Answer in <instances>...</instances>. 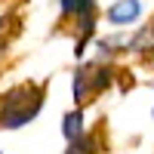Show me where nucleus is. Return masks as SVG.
Segmentation results:
<instances>
[{"mask_svg": "<svg viewBox=\"0 0 154 154\" xmlns=\"http://www.w3.org/2000/svg\"><path fill=\"white\" fill-rule=\"evenodd\" d=\"M43 108V86L19 83L0 96V130H19L31 123Z\"/></svg>", "mask_w": 154, "mask_h": 154, "instance_id": "f257e3e1", "label": "nucleus"}, {"mask_svg": "<svg viewBox=\"0 0 154 154\" xmlns=\"http://www.w3.org/2000/svg\"><path fill=\"white\" fill-rule=\"evenodd\" d=\"M111 68L105 65H86V68H77L74 71V86H71V93H74V105L77 108H83L93 96H99L102 89H105L111 83Z\"/></svg>", "mask_w": 154, "mask_h": 154, "instance_id": "f03ea898", "label": "nucleus"}, {"mask_svg": "<svg viewBox=\"0 0 154 154\" xmlns=\"http://www.w3.org/2000/svg\"><path fill=\"white\" fill-rule=\"evenodd\" d=\"M139 16H142V3H139V0H117V3L105 12L108 25H117V28H123V25H133Z\"/></svg>", "mask_w": 154, "mask_h": 154, "instance_id": "7ed1b4c3", "label": "nucleus"}, {"mask_svg": "<svg viewBox=\"0 0 154 154\" xmlns=\"http://www.w3.org/2000/svg\"><path fill=\"white\" fill-rule=\"evenodd\" d=\"M62 136L68 139V145L86 136V126H83V108H74V111H68L65 117H62Z\"/></svg>", "mask_w": 154, "mask_h": 154, "instance_id": "20e7f679", "label": "nucleus"}, {"mask_svg": "<svg viewBox=\"0 0 154 154\" xmlns=\"http://www.w3.org/2000/svg\"><path fill=\"white\" fill-rule=\"evenodd\" d=\"M59 9H62V16H86V12H96V0H59Z\"/></svg>", "mask_w": 154, "mask_h": 154, "instance_id": "39448f33", "label": "nucleus"}, {"mask_svg": "<svg viewBox=\"0 0 154 154\" xmlns=\"http://www.w3.org/2000/svg\"><path fill=\"white\" fill-rule=\"evenodd\" d=\"M9 25V19H0V56L6 53V37H3V28Z\"/></svg>", "mask_w": 154, "mask_h": 154, "instance_id": "423d86ee", "label": "nucleus"}, {"mask_svg": "<svg viewBox=\"0 0 154 154\" xmlns=\"http://www.w3.org/2000/svg\"><path fill=\"white\" fill-rule=\"evenodd\" d=\"M151 117H154V111H151Z\"/></svg>", "mask_w": 154, "mask_h": 154, "instance_id": "0eeeda50", "label": "nucleus"}]
</instances>
